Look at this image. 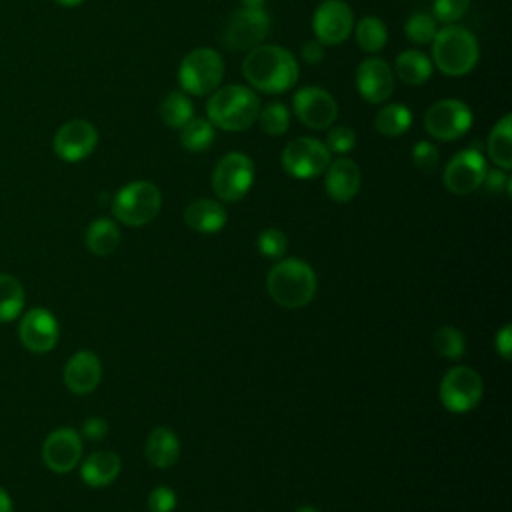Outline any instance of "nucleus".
Segmentation results:
<instances>
[{
	"instance_id": "obj_1",
	"label": "nucleus",
	"mask_w": 512,
	"mask_h": 512,
	"mask_svg": "<svg viewBox=\"0 0 512 512\" xmlns=\"http://www.w3.org/2000/svg\"><path fill=\"white\" fill-rule=\"evenodd\" d=\"M242 74L252 88L264 94H282L298 82V62L292 52L278 44H260L248 50Z\"/></svg>"
},
{
	"instance_id": "obj_2",
	"label": "nucleus",
	"mask_w": 512,
	"mask_h": 512,
	"mask_svg": "<svg viewBox=\"0 0 512 512\" xmlns=\"http://www.w3.org/2000/svg\"><path fill=\"white\" fill-rule=\"evenodd\" d=\"M260 112V100L254 90L240 84L216 88L206 102V114L214 128L226 132L248 130Z\"/></svg>"
},
{
	"instance_id": "obj_3",
	"label": "nucleus",
	"mask_w": 512,
	"mask_h": 512,
	"mask_svg": "<svg viewBox=\"0 0 512 512\" xmlns=\"http://www.w3.org/2000/svg\"><path fill=\"white\" fill-rule=\"evenodd\" d=\"M266 290L284 308H302L316 294V274L300 258H284L268 270Z\"/></svg>"
},
{
	"instance_id": "obj_4",
	"label": "nucleus",
	"mask_w": 512,
	"mask_h": 512,
	"mask_svg": "<svg viewBox=\"0 0 512 512\" xmlns=\"http://www.w3.org/2000/svg\"><path fill=\"white\" fill-rule=\"evenodd\" d=\"M480 56L476 36L458 24H444L432 40V60L446 76L468 74Z\"/></svg>"
},
{
	"instance_id": "obj_5",
	"label": "nucleus",
	"mask_w": 512,
	"mask_h": 512,
	"mask_svg": "<svg viewBox=\"0 0 512 512\" xmlns=\"http://www.w3.org/2000/svg\"><path fill=\"white\" fill-rule=\"evenodd\" d=\"M224 78L222 56L206 46L190 50L178 66V82L186 94H212Z\"/></svg>"
},
{
	"instance_id": "obj_6",
	"label": "nucleus",
	"mask_w": 512,
	"mask_h": 512,
	"mask_svg": "<svg viewBox=\"0 0 512 512\" xmlns=\"http://www.w3.org/2000/svg\"><path fill=\"white\" fill-rule=\"evenodd\" d=\"M162 206L160 188L148 180H136L122 186L114 200L112 212L126 226H144L152 222Z\"/></svg>"
},
{
	"instance_id": "obj_7",
	"label": "nucleus",
	"mask_w": 512,
	"mask_h": 512,
	"mask_svg": "<svg viewBox=\"0 0 512 512\" xmlns=\"http://www.w3.org/2000/svg\"><path fill=\"white\" fill-rule=\"evenodd\" d=\"M254 182V162L244 152H228L212 172V190L224 202H238Z\"/></svg>"
},
{
	"instance_id": "obj_8",
	"label": "nucleus",
	"mask_w": 512,
	"mask_h": 512,
	"mask_svg": "<svg viewBox=\"0 0 512 512\" xmlns=\"http://www.w3.org/2000/svg\"><path fill=\"white\" fill-rule=\"evenodd\" d=\"M330 156L332 152L326 148L324 142H320L318 138L300 136L284 146L280 162L290 176L298 180H308L320 176L328 168Z\"/></svg>"
},
{
	"instance_id": "obj_9",
	"label": "nucleus",
	"mask_w": 512,
	"mask_h": 512,
	"mask_svg": "<svg viewBox=\"0 0 512 512\" xmlns=\"http://www.w3.org/2000/svg\"><path fill=\"white\" fill-rule=\"evenodd\" d=\"M484 392L480 374L470 366L450 368L440 382V400L448 412L464 414L476 408Z\"/></svg>"
},
{
	"instance_id": "obj_10",
	"label": "nucleus",
	"mask_w": 512,
	"mask_h": 512,
	"mask_svg": "<svg viewBox=\"0 0 512 512\" xmlns=\"http://www.w3.org/2000/svg\"><path fill=\"white\" fill-rule=\"evenodd\" d=\"M472 110L468 104L456 98H444L434 102L424 114L426 132L442 142L458 140L472 126Z\"/></svg>"
},
{
	"instance_id": "obj_11",
	"label": "nucleus",
	"mask_w": 512,
	"mask_h": 512,
	"mask_svg": "<svg viewBox=\"0 0 512 512\" xmlns=\"http://www.w3.org/2000/svg\"><path fill=\"white\" fill-rule=\"evenodd\" d=\"M486 172L488 168L484 154L476 146H470L450 158L442 172V182L448 192L464 196L482 186Z\"/></svg>"
},
{
	"instance_id": "obj_12",
	"label": "nucleus",
	"mask_w": 512,
	"mask_h": 512,
	"mask_svg": "<svg viewBox=\"0 0 512 512\" xmlns=\"http://www.w3.org/2000/svg\"><path fill=\"white\" fill-rule=\"evenodd\" d=\"M270 28V16L264 8H238L224 30V44L230 50H252L262 44Z\"/></svg>"
},
{
	"instance_id": "obj_13",
	"label": "nucleus",
	"mask_w": 512,
	"mask_h": 512,
	"mask_svg": "<svg viewBox=\"0 0 512 512\" xmlns=\"http://www.w3.org/2000/svg\"><path fill=\"white\" fill-rule=\"evenodd\" d=\"M292 110L296 118L312 128L326 130L338 116V104L334 96L320 86H304L292 96Z\"/></svg>"
},
{
	"instance_id": "obj_14",
	"label": "nucleus",
	"mask_w": 512,
	"mask_h": 512,
	"mask_svg": "<svg viewBox=\"0 0 512 512\" xmlns=\"http://www.w3.org/2000/svg\"><path fill=\"white\" fill-rule=\"evenodd\" d=\"M354 26V12L344 0H322L312 16V30L322 46L342 44Z\"/></svg>"
},
{
	"instance_id": "obj_15",
	"label": "nucleus",
	"mask_w": 512,
	"mask_h": 512,
	"mask_svg": "<svg viewBox=\"0 0 512 512\" xmlns=\"http://www.w3.org/2000/svg\"><path fill=\"white\" fill-rule=\"evenodd\" d=\"M98 144V130L92 122L74 118L64 122L52 140V148L64 162H80L88 158Z\"/></svg>"
},
{
	"instance_id": "obj_16",
	"label": "nucleus",
	"mask_w": 512,
	"mask_h": 512,
	"mask_svg": "<svg viewBox=\"0 0 512 512\" xmlns=\"http://www.w3.org/2000/svg\"><path fill=\"white\" fill-rule=\"evenodd\" d=\"M356 88L370 104H382L394 92V72L378 56L364 58L356 68Z\"/></svg>"
},
{
	"instance_id": "obj_17",
	"label": "nucleus",
	"mask_w": 512,
	"mask_h": 512,
	"mask_svg": "<svg viewBox=\"0 0 512 512\" xmlns=\"http://www.w3.org/2000/svg\"><path fill=\"white\" fill-rule=\"evenodd\" d=\"M80 456L82 440L72 428H58L50 432L42 444V460L56 474L70 472L80 462Z\"/></svg>"
},
{
	"instance_id": "obj_18",
	"label": "nucleus",
	"mask_w": 512,
	"mask_h": 512,
	"mask_svg": "<svg viewBox=\"0 0 512 512\" xmlns=\"http://www.w3.org/2000/svg\"><path fill=\"white\" fill-rule=\"evenodd\" d=\"M58 322L46 308L28 310L18 326V336L24 348L32 352H48L58 342Z\"/></svg>"
},
{
	"instance_id": "obj_19",
	"label": "nucleus",
	"mask_w": 512,
	"mask_h": 512,
	"mask_svg": "<svg viewBox=\"0 0 512 512\" xmlns=\"http://www.w3.org/2000/svg\"><path fill=\"white\" fill-rule=\"evenodd\" d=\"M102 378V366L94 352L80 350L64 366V384L74 394H90Z\"/></svg>"
},
{
	"instance_id": "obj_20",
	"label": "nucleus",
	"mask_w": 512,
	"mask_h": 512,
	"mask_svg": "<svg viewBox=\"0 0 512 512\" xmlns=\"http://www.w3.org/2000/svg\"><path fill=\"white\" fill-rule=\"evenodd\" d=\"M324 186L334 202H350L360 190V168L350 158L330 160L324 170Z\"/></svg>"
},
{
	"instance_id": "obj_21",
	"label": "nucleus",
	"mask_w": 512,
	"mask_h": 512,
	"mask_svg": "<svg viewBox=\"0 0 512 512\" xmlns=\"http://www.w3.org/2000/svg\"><path fill=\"white\" fill-rule=\"evenodd\" d=\"M226 210L218 200L210 198H198L190 202L184 210V222L202 234H214L226 224Z\"/></svg>"
},
{
	"instance_id": "obj_22",
	"label": "nucleus",
	"mask_w": 512,
	"mask_h": 512,
	"mask_svg": "<svg viewBox=\"0 0 512 512\" xmlns=\"http://www.w3.org/2000/svg\"><path fill=\"white\" fill-rule=\"evenodd\" d=\"M120 466H122V462L116 452L98 450V452H92L82 462L80 476L88 486L104 488L116 480V476L120 474Z\"/></svg>"
},
{
	"instance_id": "obj_23",
	"label": "nucleus",
	"mask_w": 512,
	"mask_h": 512,
	"mask_svg": "<svg viewBox=\"0 0 512 512\" xmlns=\"http://www.w3.org/2000/svg\"><path fill=\"white\" fill-rule=\"evenodd\" d=\"M146 458L152 466L156 468H170L178 462L180 458V442L178 436L166 428V426H156L148 440H146Z\"/></svg>"
},
{
	"instance_id": "obj_24",
	"label": "nucleus",
	"mask_w": 512,
	"mask_h": 512,
	"mask_svg": "<svg viewBox=\"0 0 512 512\" xmlns=\"http://www.w3.org/2000/svg\"><path fill=\"white\" fill-rule=\"evenodd\" d=\"M394 74L408 86H420L432 74V60L422 50H404L394 60Z\"/></svg>"
},
{
	"instance_id": "obj_25",
	"label": "nucleus",
	"mask_w": 512,
	"mask_h": 512,
	"mask_svg": "<svg viewBox=\"0 0 512 512\" xmlns=\"http://www.w3.org/2000/svg\"><path fill=\"white\" fill-rule=\"evenodd\" d=\"M486 152L500 170L512 168V116L504 114L488 134Z\"/></svg>"
},
{
	"instance_id": "obj_26",
	"label": "nucleus",
	"mask_w": 512,
	"mask_h": 512,
	"mask_svg": "<svg viewBox=\"0 0 512 512\" xmlns=\"http://www.w3.org/2000/svg\"><path fill=\"white\" fill-rule=\"evenodd\" d=\"M120 244V230L110 218L94 220L86 230V248L96 256L112 254Z\"/></svg>"
},
{
	"instance_id": "obj_27",
	"label": "nucleus",
	"mask_w": 512,
	"mask_h": 512,
	"mask_svg": "<svg viewBox=\"0 0 512 512\" xmlns=\"http://www.w3.org/2000/svg\"><path fill=\"white\" fill-rule=\"evenodd\" d=\"M410 124H412V114H410L408 106L398 104V102L382 106L374 118L376 132L390 136V138L404 134L410 128Z\"/></svg>"
},
{
	"instance_id": "obj_28",
	"label": "nucleus",
	"mask_w": 512,
	"mask_h": 512,
	"mask_svg": "<svg viewBox=\"0 0 512 512\" xmlns=\"http://www.w3.org/2000/svg\"><path fill=\"white\" fill-rule=\"evenodd\" d=\"M354 34H356V42H358L360 50H364L368 54L380 52L388 42V28L376 16H364L362 20H358Z\"/></svg>"
},
{
	"instance_id": "obj_29",
	"label": "nucleus",
	"mask_w": 512,
	"mask_h": 512,
	"mask_svg": "<svg viewBox=\"0 0 512 512\" xmlns=\"http://www.w3.org/2000/svg\"><path fill=\"white\" fill-rule=\"evenodd\" d=\"M194 116V104L184 92H168L160 104V118L168 128L180 130Z\"/></svg>"
},
{
	"instance_id": "obj_30",
	"label": "nucleus",
	"mask_w": 512,
	"mask_h": 512,
	"mask_svg": "<svg viewBox=\"0 0 512 512\" xmlns=\"http://www.w3.org/2000/svg\"><path fill=\"white\" fill-rule=\"evenodd\" d=\"M24 288L12 274H0V322L14 320L24 308Z\"/></svg>"
},
{
	"instance_id": "obj_31",
	"label": "nucleus",
	"mask_w": 512,
	"mask_h": 512,
	"mask_svg": "<svg viewBox=\"0 0 512 512\" xmlns=\"http://www.w3.org/2000/svg\"><path fill=\"white\" fill-rule=\"evenodd\" d=\"M214 140V126L208 118H190L180 128V142L188 152H202Z\"/></svg>"
},
{
	"instance_id": "obj_32",
	"label": "nucleus",
	"mask_w": 512,
	"mask_h": 512,
	"mask_svg": "<svg viewBox=\"0 0 512 512\" xmlns=\"http://www.w3.org/2000/svg\"><path fill=\"white\" fill-rule=\"evenodd\" d=\"M258 126L264 134L280 136L290 126V112L282 102H270L258 112Z\"/></svg>"
},
{
	"instance_id": "obj_33",
	"label": "nucleus",
	"mask_w": 512,
	"mask_h": 512,
	"mask_svg": "<svg viewBox=\"0 0 512 512\" xmlns=\"http://www.w3.org/2000/svg\"><path fill=\"white\" fill-rule=\"evenodd\" d=\"M432 348L436 350L438 356L442 358H460L466 350V344H464V336L458 328L454 326H440L434 336H432Z\"/></svg>"
},
{
	"instance_id": "obj_34",
	"label": "nucleus",
	"mask_w": 512,
	"mask_h": 512,
	"mask_svg": "<svg viewBox=\"0 0 512 512\" xmlns=\"http://www.w3.org/2000/svg\"><path fill=\"white\" fill-rule=\"evenodd\" d=\"M406 38L414 44H430L438 32V22L428 12H414L404 24Z\"/></svg>"
},
{
	"instance_id": "obj_35",
	"label": "nucleus",
	"mask_w": 512,
	"mask_h": 512,
	"mask_svg": "<svg viewBox=\"0 0 512 512\" xmlns=\"http://www.w3.org/2000/svg\"><path fill=\"white\" fill-rule=\"evenodd\" d=\"M412 164L424 172V174H432L436 168H438V162H440V152L438 148L428 142V140H420L412 146Z\"/></svg>"
},
{
	"instance_id": "obj_36",
	"label": "nucleus",
	"mask_w": 512,
	"mask_h": 512,
	"mask_svg": "<svg viewBox=\"0 0 512 512\" xmlns=\"http://www.w3.org/2000/svg\"><path fill=\"white\" fill-rule=\"evenodd\" d=\"M258 250L260 254L268 256V258H280L284 252H286V246H288V240H286V234L278 228H266L258 234Z\"/></svg>"
},
{
	"instance_id": "obj_37",
	"label": "nucleus",
	"mask_w": 512,
	"mask_h": 512,
	"mask_svg": "<svg viewBox=\"0 0 512 512\" xmlns=\"http://www.w3.org/2000/svg\"><path fill=\"white\" fill-rule=\"evenodd\" d=\"M470 0H434L432 12L436 22L442 24H456L468 12Z\"/></svg>"
},
{
	"instance_id": "obj_38",
	"label": "nucleus",
	"mask_w": 512,
	"mask_h": 512,
	"mask_svg": "<svg viewBox=\"0 0 512 512\" xmlns=\"http://www.w3.org/2000/svg\"><path fill=\"white\" fill-rule=\"evenodd\" d=\"M326 148L336 154H346L356 146V134L348 126H334L328 130L326 136Z\"/></svg>"
},
{
	"instance_id": "obj_39",
	"label": "nucleus",
	"mask_w": 512,
	"mask_h": 512,
	"mask_svg": "<svg viewBox=\"0 0 512 512\" xmlns=\"http://www.w3.org/2000/svg\"><path fill=\"white\" fill-rule=\"evenodd\" d=\"M176 506V494L168 486H156L148 494L150 512H172Z\"/></svg>"
},
{
	"instance_id": "obj_40",
	"label": "nucleus",
	"mask_w": 512,
	"mask_h": 512,
	"mask_svg": "<svg viewBox=\"0 0 512 512\" xmlns=\"http://www.w3.org/2000/svg\"><path fill=\"white\" fill-rule=\"evenodd\" d=\"M482 186H484L490 194H498V192H502L504 188L510 190V178L506 176V170H500V168H498V170H490V172H486Z\"/></svg>"
},
{
	"instance_id": "obj_41",
	"label": "nucleus",
	"mask_w": 512,
	"mask_h": 512,
	"mask_svg": "<svg viewBox=\"0 0 512 512\" xmlns=\"http://www.w3.org/2000/svg\"><path fill=\"white\" fill-rule=\"evenodd\" d=\"M108 434V422L104 418H98V416H92L88 418L84 424H82V436L88 438V440H102L104 436Z\"/></svg>"
},
{
	"instance_id": "obj_42",
	"label": "nucleus",
	"mask_w": 512,
	"mask_h": 512,
	"mask_svg": "<svg viewBox=\"0 0 512 512\" xmlns=\"http://www.w3.org/2000/svg\"><path fill=\"white\" fill-rule=\"evenodd\" d=\"M300 54L304 58V62L308 64H318L324 58V46L318 40H308L302 44Z\"/></svg>"
},
{
	"instance_id": "obj_43",
	"label": "nucleus",
	"mask_w": 512,
	"mask_h": 512,
	"mask_svg": "<svg viewBox=\"0 0 512 512\" xmlns=\"http://www.w3.org/2000/svg\"><path fill=\"white\" fill-rule=\"evenodd\" d=\"M496 350L504 360H510L512 354V328L506 324L498 334H496Z\"/></svg>"
},
{
	"instance_id": "obj_44",
	"label": "nucleus",
	"mask_w": 512,
	"mask_h": 512,
	"mask_svg": "<svg viewBox=\"0 0 512 512\" xmlns=\"http://www.w3.org/2000/svg\"><path fill=\"white\" fill-rule=\"evenodd\" d=\"M0 512H12V498L4 488H0Z\"/></svg>"
},
{
	"instance_id": "obj_45",
	"label": "nucleus",
	"mask_w": 512,
	"mask_h": 512,
	"mask_svg": "<svg viewBox=\"0 0 512 512\" xmlns=\"http://www.w3.org/2000/svg\"><path fill=\"white\" fill-rule=\"evenodd\" d=\"M242 6H246V8H262L264 0H242Z\"/></svg>"
},
{
	"instance_id": "obj_46",
	"label": "nucleus",
	"mask_w": 512,
	"mask_h": 512,
	"mask_svg": "<svg viewBox=\"0 0 512 512\" xmlns=\"http://www.w3.org/2000/svg\"><path fill=\"white\" fill-rule=\"evenodd\" d=\"M56 4H60V6H66V8H72V6H78V4H82L84 0H54Z\"/></svg>"
},
{
	"instance_id": "obj_47",
	"label": "nucleus",
	"mask_w": 512,
	"mask_h": 512,
	"mask_svg": "<svg viewBox=\"0 0 512 512\" xmlns=\"http://www.w3.org/2000/svg\"><path fill=\"white\" fill-rule=\"evenodd\" d=\"M296 512H320V510H318V508H314V506H308V504H306V506H300Z\"/></svg>"
}]
</instances>
